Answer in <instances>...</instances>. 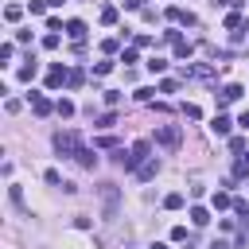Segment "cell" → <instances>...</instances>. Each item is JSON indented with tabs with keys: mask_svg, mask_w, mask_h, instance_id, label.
Returning <instances> with one entry per match:
<instances>
[{
	"mask_svg": "<svg viewBox=\"0 0 249 249\" xmlns=\"http://www.w3.org/2000/svg\"><path fill=\"white\" fill-rule=\"evenodd\" d=\"M152 249H167V245H160V241H156V245H152Z\"/></svg>",
	"mask_w": 249,
	"mask_h": 249,
	"instance_id": "f35d334b",
	"label": "cell"
},
{
	"mask_svg": "<svg viewBox=\"0 0 249 249\" xmlns=\"http://www.w3.org/2000/svg\"><path fill=\"white\" fill-rule=\"evenodd\" d=\"M54 113H58V117H74V101L58 97V101H54Z\"/></svg>",
	"mask_w": 249,
	"mask_h": 249,
	"instance_id": "5bb4252c",
	"label": "cell"
},
{
	"mask_svg": "<svg viewBox=\"0 0 249 249\" xmlns=\"http://www.w3.org/2000/svg\"><path fill=\"white\" fill-rule=\"evenodd\" d=\"M191 222H195V226H206V222H210V210H206V206H191Z\"/></svg>",
	"mask_w": 249,
	"mask_h": 249,
	"instance_id": "4fadbf2b",
	"label": "cell"
},
{
	"mask_svg": "<svg viewBox=\"0 0 249 249\" xmlns=\"http://www.w3.org/2000/svg\"><path fill=\"white\" fill-rule=\"evenodd\" d=\"M210 128H214V136H230V128H233V121H230L226 113H218V117L210 121Z\"/></svg>",
	"mask_w": 249,
	"mask_h": 249,
	"instance_id": "ba28073f",
	"label": "cell"
},
{
	"mask_svg": "<svg viewBox=\"0 0 249 249\" xmlns=\"http://www.w3.org/2000/svg\"><path fill=\"white\" fill-rule=\"evenodd\" d=\"M35 74H39V62H35V58H27V66H19V70H16V78H19V82H31Z\"/></svg>",
	"mask_w": 249,
	"mask_h": 249,
	"instance_id": "7c38bea8",
	"label": "cell"
},
{
	"mask_svg": "<svg viewBox=\"0 0 249 249\" xmlns=\"http://www.w3.org/2000/svg\"><path fill=\"white\" fill-rule=\"evenodd\" d=\"M218 4H226V8H233V12H237V8L245 4V0H218Z\"/></svg>",
	"mask_w": 249,
	"mask_h": 249,
	"instance_id": "e575fe53",
	"label": "cell"
},
{
	"mask_svg": "<svg viewBox=\"0 0 249 249\" xmlns=\"http://www.w3.org/2000/svg\"><path fill=\"white\" fill-rule=\"evenodd\" d=\"M12 54H16V47L12 43H0V62H12Z\"/></svg>",
	"mask_w": 249,
	"mask_h": 249,
	"instance_id": "603a6c76",
	"label": "cell"
},
{
	"mask_svg": "<svg viewBox=\"0 0 249 249\" xmlns=\"http://www.w3.org/2000/svg\"><path fill=\"white\" fill-rule=\"evenodd\" d=\"M82 82H86V74H82V70H70V78H66V86H70V89H78Z\"/></svg>",
	"mask_w": 249,
	"mask_h": 249,
	"instance_id": "7402d4cb",
	"label": "cell"
},
{
	"mask_svg": "<svg viewBox=\"0 0 249 249\" xmlns=\"http://www.w3.org/2000/svg\"><path fill=\"white\" fill-rule=\"evenodd\" d=\"M237 124H241V128H249V113H241V121H237Z\"/></svg>",
	"mask_w": 249,
	"mask_h": 249,
	"instance_id": "8d00e7d4",
	"label": "cell"
},
{
	"mask_svg": "<svg viewBox=\"0 0 249 249\" xmlns=\"http://www.w3.org/2000/svg\"><path fill=\"white\" fill-rule=\"evenodd\" d=\"M117 47H121V39H101V51H105V54H113Z\"/></svg>",
	"mask_w": 249,
	"mask_h": 249,
	"instance_id": "484cf974",
	"label": "cell"
},
{
	"mask_svg": "<svg viewBox=\"0 0 249 249\" xmlns=\"http://www.w3.org/2000/svg\"><path fill=\"white\" fill-rule=\"evenodd\" d=\"M148 70H152V74H163V70H167V62L156 54V58H148Z\"/></svg>",
	"mask_w": 249,
	"mask_h": 249,
	"instance_id": "44dd1931",
	"label": "cell"
},
{
	"mask_svg": "<svg viewBox=\"0 0 249 249\" xmlns=\"http://www.w3.org/2000/svg\"><path fill=\"white\" fill-rule=\"evenodd\" d=\"M62 4H66V0H47V8H62Z\"/></svg>",
	"mask_w": 249,
	"mask_h": 249,
	"instance_id": "74e56055",
	"label": "cell"
},
{
	"mask_svg": "<svg viewBox=\"0 0 249 249\" xmlns=\"http://www.w3.org/2000/svg\"><path fill=\"white\" fill-rule=\"evenodd\" d=\"M101 202H105V218L113 222L117 218V202H121V191L113 183H101Z\"/></svg>",
	"mask_w": 249,
	"mask_h": 249,
	"instance_id": "277c9868",
	"label": "cell"
},
{
	"mask_svg": "<svg viewBox=\"0 0 249 249\" xmlns=\"http://www.w3.org/2000/svg\"><path fill=\"white\" fill-rule=\"evenodd\" d=\"M171 241H187V226H171Z\"/></svg>",
	"mask_w": 249,
	"mask_h": 249,
	"instance_id": "f1b7e54d",
	"label": "cell"
},
{
	"mask_svg": "<svg viewBox=\"0 0 249 249\" xmlns=\"http://www.w3.org/2000/svg\"><path fill=\"white\" fill-rule=\"evenodd\" d=\"M19 16H23V8H19V4H8V8H4V19H8V23H16Z\"/></svg>",
	"mask_w": 249,
	"mask_h": 249,
	"instance_id": "e0dca14e",
	"label": "cell"
},
{
	"mask_svg": "<svg viewBox=\"0 0 249 249\" xmlns=\"http://www.w3.org/2000/svg\"><path fill=\"white\" fill-rule=\"evenodd\" d=\"M47 12V0H31V16H43Z\"/></svg>",
	"mask_w": 249,
	"mask_h": 249,
	"instance_id": "f546056e",
	"label": "cell"
},
{
	"mask_svg": "<svg viewBox=\"0 0 249 249\" xmlns=\"http://www.w3.org/2000/svg\"><path fill=\"white\" fill-rule=\"evenodd\" d=\"M175 89H179V86H175L171 78H163V82H160V93H175Z\"/></svg>",
	"mask_w": 249,
	"mask_h": 249,
	"instance_id": "d6a6232c",
	"label": "cell"
},
{
	"mask_svg": "<svg viewBox=\"0 0 249 249\" xmlns=\"http://www.w3.org/2000/svg\"><path fill=\"white\" fill-rule=\"evenodd\" d=\"M156 171H160V163H156V160H148V163L136 171V179H156Z\"/></svg>",
	"mask_w": 249,
	"mask_h": 249,
	"instance_id": "9a60e30c",
	"label": "cell"
},
{
	"mask_svg": "<svg viewBox=\"0 0 249 249\" xmlns=\"http://www.w3.org/2000/svg\"><path fill=\"white\" fill-rule=\"evenodd\" d=\"M66 35H70L74 43H82V39H86V23H82V19H70V23H66Z\"/></svg>",
	"mask_w": 249,
	"mask_h": 249,
	"instance_id": "8fae6325",
	"label": "cell"
},
{
	"mask_svg": "<svg viewBox=\"0 0 249 249\" xmlns=\"http://www.w3.org/2000/svg\"><path fill=\"white\" fill-rule=\"evenodd\" d=\"M117 124V113H105V117H97V128H113Z\"/></svg>",
	"mask_w": 249,
	"mask_h": 249,
	"instance_id": "d4e9b609",
	"label": "cell"
},
{
	"mask_svg": "<svg viewBox=\"0 0 249 249\" xmlns=\"http://www.w3.org/2000/svg\"><path fill=\"white\" fill-rule=\"evenodd\" d=\"M132 47H136V51H140V47H152V35H136V39H132Z\"/></svg>",
	"mask_w": 249,
	"mask_h": 249,
	"instance_id": "4dcf8cb0",
	"label": "cell"
},
{
	"mask_svg": "<svg viewBox=\"0 0 249 249\" xmlns=\"http://www.w3.org/2000/svg\"><path fill=\"white\" fill-rule=\"evenodd\" d=\"M167 19H171V23H187V27L195 23V16H191V12H183V8H167Z\"/></svg>",
	"mask_w": 249,
	"mask_h": 249,
	"instance_id": "30bf717a",
	"label": "cell"
},
{
	"mask_svg": "<svg viewBox=\"0 0 249 249\" xmlns=\"http://www.w3.org/2000/svg\"><path fill=\"white\" fill-rule=\"evenodd\" d=\"M109 70H113V62H93V74H97V78H101V74H109Z\"/></svg>",
	"mask_w": 249,
	"mask_h": 249,
	"instance_id": "1f68e13d",
	"label": "cell"
},
{
	"mask_svg": "<svg viewBox=\"0 0 249 249\" xmlns=\"http://www.w3.org/2000/svg\"><path fill=\"white\" fill-rule=\"evenodd\" d=\"M156 144L167 148V152H175V148L183 144V128H179V124H160V128H156Z\"/></svg>",
	"mask_w": 249,
	"mask_h": 249,
	"instance_id": "7a4b0ae2",
	"label": "cell"
},
{
	"mask_svg": "<svg viewBox=\"0 0 249 249\" xmlns=\"http://www.w3.org/2000/svg\"><path fill=\"white\" fill-rule=\"evenodd\" d=\"M62 78H70V70H66L62 62H54V66H51V74H47V89H58V86H62Z\"/></svg>",
	"mask_w": 249,
	"mask_h": 249,
	"instance_id": "8992f818",
	"label": "cell"
},
{
	"mask_svg": "<svg viewBox=\"0 0 249 249\" xmlns=\"http://www.w3.org/2000/svg\"><path fill=\"white\" fill-rule=\"evenodd\" d=\"M183 117H191V121H198V117H202V109H198V105H183Z\"/></svg>",
	"mask_w": 249,
	"mask_h": 249,
	"instance_id": "4316f807",
	"label": "cell"
},
{
	"mask_svg": "<svg viewBox=\"0 0 249 249\" xmlns=\"http://www.w3.org/2000/svg\"><path fill=\"white\" fill-rule=\"evenodd\" d=\"M148 152H152V144H148V140H136V144H132V148L124 152V160H121V167H124V171H140V167H144V163L152 160Z\"/></svg>",
	"mask_w": 249,
	"mask_h": 249,
	"instance_id": "6da1fadb",
	"label": "cell"
},
{
	"mask_svg": "<svg viewBox=\"0 0 249 249\" xmlns=\"http://www.w3.org/2000/svg\"><path fill=\"white\" fill-rule=\"evenodd\" d=\"M101 23L113 27V23H117V8H101Z\"/></svg>",
	"mask_w": 249,
	"mask_h": 249,
	"instance_id": "ffe728a7",
	"label": "cell"
},
{
	"mask_svg": "<svg viewBox=\"0 0 249 249\" xmlns=\"http://www.w3.org/2000/svg\"><path fill=\"white\" fill-rule=\"evenodd\" d=\"M237 97H241V86H237V82H230V86H222L218 105H230V101H237Z\"/></svg>",
	"mask_w": 249,
	"mask_h": 249,
	"instance_id": "52a82bcc",
	"label": "cell"
},
{
	"mask_svg": "<svg viewBox=\"0 0 249 249\" xmlns=\"http://www.w3.org/2000/svg\"><path fill=\"white\" fill-rule=\"evenodd\" d=\"M43 179H47V183H51V187H58V183H62V175H58V171H54V167H51V171H47V175H43Z\"/></svg>",
	"mask_w": 249,
	"mask_h": 249,
	"instance_id": "836d02e7",
	"label": "cell"
},
{
	"mask_svg": "<svg viewBox=\"0 0 249 249\" xmlns=\"http://www.w3.org/2000/svg\"><path fill=\"white\" fill-rule=\"evenodd\" d=\"M210 202H214V210H226V206H233V198H230L226 191H214V198H210Z\"/></svg>",
	"mask_w": 249,
	"mask_h": 249,
	"instance_id": "2e32d148",
	"label": "cell"
},
{
	"mask_svg": "<svg viewBox=\"0 0 249 249\" xmlns=\"http://www.w3.org/2000/svg\"><path fill=\"white\" fill-rule=\"evenodd\" d=\"M245 163H249V156H245Z\"/></svg>",
	"mask_w": 249,
	"mask_h": 249,
	"instance_id": "ab89813d",
	"label": "cell"
},
{
	"mask_svg": "<svg viewBox=\"0 0 249 249\" xmlns=\"http://www.w3.org/2000/svg\"><path fill=\"white\" fill-rule=\"evenodd\" d=\"M163 206H167V210H179V206H183V195H179V191H171V195L163 198Z\"/></svg>",
	"mask_w": 249,
	"mask_h": 249,
	"instance_id": "d6986e66",
	"label": "cell"
},
{
	"mask_svg": "<svg viewBox=\"0 0 249 249\" xmlns=\"http://www.w3.org/2000/svg\"><path fill=\"white\" fill-rule=\"evenodd\" d=\"M226 31H241V12H230L226 16Z\"/></svg>",
	"mask_w": 249,
	"mask_h": 249,
	"instance_id": "ac0fdd59",
	"label": "cell"
},
{
	"mask_svg": "<svg viewBox=\"0 0 249 249\" xmlns=\"http://www.w3.org/2000/svg\"><path fill=\"white\" fill-rule=\"evenodd\" d=\"M74 160H78V163H82V167H89V171H93V167H97V152H93V148H86V144H82V148H78V156H74Z\"/></svg>",
	"mask_w": 249,
	"mask_h": 249,
	"instance_id": "9c48e42d",
	"label": "cell"
},
{
	"mask_svg": "<svg viewBox=\"0 0 249 249\" xmlns=\"http://www.w3.org/2000/svg\"><path fill=\"white\" fill-rule=\"evenodd\" d=\"M8 198H12V206H19V210H23V195H19V187H12V191H8Z\"/></svg>",
	"mask_w": 249,
	"mask_h": 249,
	"instance_id": "83f0119b",
	"label": "cell"
},
{
	"mask_svg": "<svg viewBox=\"0 0 249 249\" xmlns=\"http://www.w3.org/2000/svg\"><path fill=\"white\" fill-rule=\"evenodd\" d=\"M210 249H230V245L226 241H210Z\"/></svg>",
	"mask_w": 249,
	"mask_h": 249,
	"instance_id": "d590c367",
	"label": "cell"
},
{
	"mask_svg": "<svg viewBox=\"0 0 249 249\" xmlns=\"http://www.w3.org/2000/svg\"><path fill=\"white\" fill-rule=\"evenodd\" d=\"M78 148H82V140H78V132H54V152L58 156H78Z\"/></svg>",
	"mask_w": 249,
	"mask_h": 249,
	"instance_id": "3957f363",
	"label": "cell"
},
{
	"mask_svg": "<svg viewBox=\"0 0 249 249\" xmlns=\"http://www.w3.org/2000/svg\"><path fill=\"white\" fill-rule=\"evenodd\" d=\"M191 51H195V47H191L187 39H183V43H175V54H179V58H191Z\"/></svg>",
	"mask_w": 249,
	"mask_h": 249,
	"instance_id": "cb8c5ba5",
	"label": "cell"
},
{
	"mask_svg": "<svg viewBox=\"0 0 249 249\" xmlns=\"http://www.w3.org/2000/svg\"><path fill=\"white\" fill-rule=\"evenodd\" d=\"M31 113L35 117H47V113H54V101L43 97V93H31Z\"/></svg>",
	"mask_w": 249,
	"mask_h": 249,
	"instance_id": "5b68a950",
	"label": "cell"
}]
</instances>
